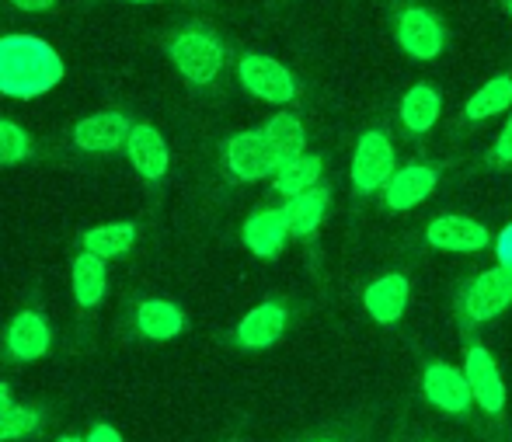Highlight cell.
Masks as SVG:
<instances>
[{
	"label": "cell",
	"mask_w": 512,
	"mask_h": 442,
	"mask_svg": "<svg viewBox=\"0 0 512 442\" xmlns=\"http://www.w3.org/2000/svg\"><path fill=\"white\" fill-rule=\"evenodd\" d=\"M63 81V60L49 42L35 35L0 39V94L7 98H39Z\"/></svg>",
	"instance_id": "obj_1"
},
{
	"label": "cell",
	"mask_w": 512,
	"mask_h": 442,
	"mask_svg": "<svg viewBox=\"0 0 512 442\" xmlns=\"http://www.w3.org/2000/svg\"><path fill=\"white\" fill-rule=\"evenodd\" d=\"M464 373L471 380L474 408L481 418V432L488 442H512L509 425V390L492 349L478 338H464Z\"/></svg>",
	"instance_id": "obj_2"
},
{
	"label": "cell",
	"mask_w": 512,
	"mask_h": 442,
	"mask_svg": "<svg viewBox=\"0 0 512 442\" xmlns=\"http://www.w3.org/2000/svg\"><path fill=\"white\" fill-rule=\"evenodd\" d=\"M509 307H512V272L502 265L481 268V272L460 279L450 300V314L460 338L478 335L481 328L499 321Z\"/></svg>",
	"instance_id": "obj_3"
},
{
	"label": "cell",
	"mask_w": 512,
	"mask_h": 442,
	"mask_svg": "<svg viewBox=\"0 0 512 442\" xmlns=\"http://www.w3.org/2000/svg\"><path fill=\"white\" fill-rule=\"evenodd\" d=\"M398 143L387 122H373L356 136V147L349 157V199L352 213H359L363 206H370L373 199H380V192L387 188V181L398 171Z\"/></svg>",
	"instance_id": "obj_4"
},
{
	"label": "cell",
	"mask_w": 512,
	"mask_h": 442,
	"mask_svg": "<svg viewBox=\"0 0 512 442\" xmlns=\"http://www.w3.org/2000/svg\"><path fill=\"white\" fill-rule=\"evenodd\" d=\"M418 394H422V401L429 404L436 415L450 418V422H460V425H478L481 429L464 362L457 366V362L443 359V355H425L422 366H418Z\"/></svg>",
	"instance_id": "obj_5"
},
{
	"label": "cell",
	"mask_w": 512,
	"mask_h": 442,
	"mask_svg": "<svg viewBox=\"0 0 512 442\" xmlns=\"http://www.w3.org/2000/svg\"><path fill=\"white\" fill-rule=\"evenodd\" d=\"M446 164L432 161V157H415V161L401 164L394 171V178L387 181V188L380 192V206L391 216H405L411 209H418L425 199L436 195V188L443 185Z\"/></svg>",
	"instance_id": "obj_6"
},
{
	"label": "cell",
	"mask_w": 512,
	"mask_h": 442,
	"mask_svg": "<svg viewBox=\"0 0 512 442\" xmlns=\"http://www.w3.org/2000/svg\"><path fill=\"white\" fill-rule=\"evenodd\" d=\"M422 244L439 255H485L492 248V230L485 220L467 213H439L422 227Z\"/></svg>",
	"instance_id": "obj_7"
},
{
	"label": "cell",
	"mask_w": 512,
	"mask_h": 442,
	"mask_svg": "<svg viewBox=\"0 0 512 442\" xmlns=\"http://www.w3.org/2000/svg\"><path fill=\"white\" fill-rule=\"evenodd\" d=\"M394 39L398 49L415 63H436L446 53V28L429 7H398L394 14Z\"/></svg>",
	"instance_id": "obj_8"
},
{
	"label": "cell",
	"mask_w": 512,
	"mask_h": 442,
	"mask_svg": "<svg viewBox=\"0 0 512 442\" xmlns=\"http://www.w3.org/2000/svg\"><path fill=\"white\" fill-rule=\"evenodd\" d=\"M223 164H227L230 178L234 181H265L279 171L283 157L272 147V140L265 136V129H244L234 133L223 147Z\"/></svg>",
	"instance_id": "obj_9"
},
{
	"label": "cell",
	"mask_w": 512,
	"mask_h": 442,
	"mask_svg": "<svg viewBox=\"0 0 512 442\" xmlns=\"http://www.w3.org/2000/svg\"><path fill=\"white\" fill-rule=\"evenodd\" d=\"M237 81L244 84V91L255 94L258 101H269V105H293L300 98V84L293 70L265 53H244L237 63Z\"/></svg>",
	"instance_id": "obj_10"
},
{
	"label": "cell",
	"mask_w": 512,
	"mask_h": 442,
	"mask_svg": "<svg viewBox=\"0 0 512 442\" xmlns=\"http://www.w3.org/2000/svg\"><path fill=\"white\" fill-rule=\"evenodd\" d=\"M411 307V279L401 268H391V272H380L370 286L363 289V310L377 328L394 331L401 328Z\"/></svg>",
	"instance_id": "obj_11"
},
{
	"label": "cell",
	"mask_w": 512,
	"mask_h": 442,
	"mask_svg": "<svg viewBox=\"0 0 512 442\" xmlns=\"http://www.w3.org/2000/svg\"><path fill=\"white\" fill-rule=\"evenodd\" d=\"M171 63L189 84H213L223 70V46L206 32H182L168 46Z\"/></svg>",
	"instance_id": "obj_12"
},
{
	"label": "cell",
	"mask_w": 512,
	"mask_h": 442,
	"mask_svg": "<svg viewBox=\"0 0 512 442\" xmlns=\"http://www.w3.org/2000/svg\"><path fill=\"white\" fill-rule=\"evenodd\" d=\"M394 119H398V129L408 143H422L443 119V91L432 81H415L398 98Z\"/></svg>",
	"instance_id": "obj_13"
},
{
	"label": "cell",
	"mask_w": 512,
	"mask_h": 442,
	"mask_svg": "<svg viewBox=\"0 0 512 442\" xmlns=\"http://www.w3.org/2000/svg\"><path fill=\"white\" fill-rule=\"evenodd\" d=\"M286 328H290V310H286V303L265 300V303L251 307L248 314L241 317L234 338H237V345H241V349L262 352V349H272V345L286 335Z\"/></svg>",
	"instance_id": "obj_14"
},
{
	"label": "cell",
	"mask_w": 512,
	"mask_h": 442,
	"mask_svg": "<svg viewBox=\"0 0 512 442\" xmlns=\"http://www.w3.org/2000/svg\"><path fill=\"white\" fill-rule=\"evenodd\" d=\"M244 248L251 251L255 258H272L283 255L286 241H290V223H286V213L283 206H265V209H255V213L244 220Z\"/></svg>",
	"instance_id": "obj_15"
},
{
	"label": "cell",
	"mask_w": 512,
	"mask_h": 442,
	"mask_svg": "<svg viewBox=\"0 0 512 442\" xmlns=\"http://www.w3.org/2000/svg\"><path fill=\"white\" fill-rule=\"evenodd\" d=\"M331 209V185H314L310 192H300L293 199L283 202L286 223H290V237H297L300 244H314L321 234L324 220H328Z\"/></svg>",
	"instance_id": "obj_16"
},
{
	"label": "cell",
	"mask_w": 512,
	"mask_h": 442,
	"mask_svg": "<svg viewBox=\"0 0 512 442\" xmlns=\"http://www.w3.org/2000/svg\"><path fill=\"white\" fill-rule=\"evenodd\" d=\"M506 112H512V74H495L464 101L457 129H478L481 122H492Z\"/></svg>",
	"instance_id": "obj_17"
},
{
	"label": "cell",
	"mask_w": 512,
	"mask_h": 442,
	"mask_svg": "<svg viewBox=\"0 0 512 442\" xmlns=\"http://www.w3.org/2000/svg\"><path fill=\"white\" fill-rule=\"evenodd\" d=\"M129 119L122 112H98L88 115L74 126V143L88 154H105V150H119L129 140Z\"/></svg>",
	"instance_id": "obj_18"
},
{
	"label": "cell",
	"mask_w": 512,
	"mask_h": 442,
	"mask_svg": "<svg viewBox=\"0 0 512 442\" xmlns=\"http://www.w3.org/2000/svg\"><path fill=\"white\" fill-rule=\"evenodd\" d=\"M126 154L147 181H161L168 175V143H164L161 129H154L150 122H140V126L129 129Z\"/></svg>",
	"instance_id": "obj_19"
},
{
	"label": "cell",
	"mask_w": 512,
	"mask_h": 442,
	"mask_svg": "<svg viewBox=\"0 0 512 442\" xmlns=\"http://www.w3.org/2000/svg\"><path fill=\"white\" fill-rule=\"evenodd\" d=\"M49 342H53L49 324L42 321L35 310H21V314L11 321V328H7V352L21 362L42 359V355L49 352Z\"/></svg>",
	"instance_id": "obj_20"
},
{
	"label": "cell",
	"mask_w": 512,
	"mask_h": 442,
	"mask_svg": "<svg viewBox=\"0 0 512 442\" xmlns=\"http://www.w3.org/2000/svg\"><path fill=\"white\" fill-rule=\"evenodd\" d=\"M324 178V157L321 154H300L279 164V171L272 175V192L293 199L300 192H310L314 185H321Z\"/></svg>",
	"instance_id": "obj_21"
},
{
	"label": "cell",
	"mask_w": 512,
	"mask_h": 442,
	"mask_svg": "<svg viewBox=\"0 0 512 442\" xmlns=\"http://www.w3.org/2000/svg\"><path fill=\"white\" fill-rule=\"evenodd\" d=\"M136 328H140V335L154 338V342H171V338L182 335L185 314L168 300H147L136 310Z\"/></svg>",
	"instance_id": "obj_22"
},
{
	"label": "cell",
	"mask_w": 512,
	"mask_h": 442,
	"mask_svg": "<svg viewBox=\"0 0 512 442\" xmlns=\"http://www.w3.org/2000/svg\"><path fill=\"white\" fill-rule=\"evenodd\" d=\"M74 279H70V286H74V296L81 307H98V303L105 300L108 293V272H105V258L91 255V251H84L81 258L74 262Z\"/></svg>",
	"instance_id": "obj_23"
},
{
	"label": "cell",
	"mask_w": 512,
	"mask_h": 442,
	"mask_svg": "<svg viewBox=\"0 0 512 442\" xmlns=\"http://www.w3.org/2000/svg\"><path fill=\"white\" fill-rule=\"evenodd\" d=\"M262 129H265V136L272 140V147L279 150V157H283V161L307 154V126L300 122V115L276 112Z\"/></svg>",
	"instance_id": "obj_24"
},
{
	"label": "cell",
	"mask_w": 512,
	"mask_h": 442,
	"mask_svg": "<svg viewBox=\"0 0 512 442\" xmlns=\"http://www.w3.org/2000/svg\"><path fill=\"white\" fill-rule=\"evenodd\" d=\"M136 241V227L133 223H105V227H95L84 234V251L98 258H122L126 251H133Z\"/></svg>",
	"instance_id": "obj_25"
},
{
	"label": "cell",
	"mask_w": 512,
	"mask_h": 442,
	"mask_svg": "<svg viewBox=\"0 0 512 442\" xmlns=\"http://www.w3.org/2000/svg\"><path fill=\"white\" fill-rule=\"evenodd\" d=\"M478 168L488 171V175H506V171H512V112H509V119L502 122L499 136H495L485 154H481Z\"/></svg>",
	"instance_id": "obj_26"
},
{
	"label": "cell",
	"mask_w": 512,
	"mask_h": 442,
	"mask_svg": "<svg viewBox=\"0 0 512 442\" xmlns=\"http://www.w3.org/2000/svg\"><path fill=\"white\" fill-rule=\"evenodd\" d=\"M39 425H42L39 411H35V408H14V404H11L7 411H0V442L32 436Z\"/></svg>",
	"instance_id": "obj_27"
},
{
	"label": "cell",
	"mask_w": 512,
	"mask_h": 442,
	"mask_svg": "<svg viewBox=\"0 0 512 442\" xmlns=\"http://www.w3.org/2000/svg\"><path fill=\"white\" fill-rule=\"evenodd\" d=\"M32 154V140L21 126L0 119V164H21Z\"/></svg>",
	"instance_id": "obj_28"
},
{
	"label": "cell",
	"mask_w": 512,
	"mask_h": 442,
	"mask_svg": "<svg viewBox=\"0 0 512 442\" xmlns=\"http://www.w3.org/2000/svg\"><path fill=\"white\" fill-rule=\"evenodd\" d=\"M495 265L512 272V223H506V227L499 230V237H495Z\"/></svg>",
	"instance_id": "obj_29"
},
{
	"label": "cell",
	"mask_w": 512,
	"mask_h": 442,
	"mask_svg": "<svg viewBox=\"0 0 512 442\" xmlns=\"http://www.w3.org/2000/svg\"><path fill=\"white\" fill-rule=\"evenodd\" d=\"M84 442H122V436L112 429V425H95V429H91V436Z\"/></svg>",
	"instance_id": "obj_30"
},
{
	"label": "cell",
	"mask_w": 512,
	"mask_h": 442,
	"mask_svg": "<svg viewBox=\"0 0 512 442\" xmlns=\"http://www.w3.org/2000/svg\"><path fill=\"white\" fill-rule=\"evenodd\" d=\"M18 11H49V7L56 4V0H11Z\"/></svg>",
	"instance_id": "obj_31"
},
{
	"label": "cell",
	"mask_w": 512,
	"mask_h": 442,
	"mask_svg": "<svg viewBox=\"0 0 512 442\" xmlns=\"http://www.w3.org/2000/svg\"><path fill=\"white\" fill-rule=\"evenodd\" d=\"M11 408V390H7V383H0V411Z\"/></svg>",
	"instance_id": "obj_32"
},
{
	"label": "cell",
	"mask_w": 512,
	"mask_h": 442,
	"mask_svg": "<svg viewBox=\"0 0 512 442\" xmlns=\"http://www.w3.org/2000/svg\"><path fill=\"white\" fill-rule=\"evenodd\" d=\"M304 442H349L342 436H331V432H324V436H314V439H304Z\"/></svg>",
	"instance_id": "obj_33"
},
{
	"label": "cell",
	"mask_w": 512,
	"mask_h": 442,
	"mask_svg": "<svg viewBox=\"0 0 512 442\" xmlns=\"http://www.w3.org/2000/svg\"><path fill=\"white\" fill-rule=\"evenodd\" d=\"M502 7H506V14H509V21H512V0H502Z\"/></svg>",
	"instance_id": "obj_34"
},
{
	"label": "cell",
	"mask_w": 512,
	"mask_h": 442,
	"mask_svg": "<svg viewBox=\"0 0 512 442\" xmlns=\"http://www.w3.org/2000/svg\"><path fill=\"white\" fill-rule=\"evenodd\" d=\"M56 442H81V439H77V436H60Z\"/></svg>",
	"instance_id": "obj_35"
},
{
	"label": "cell",
	"mask_w": 512,
	"mask_h": 442,
	"mask_svg": "<svg viewBox=\"0 0 512 442\" xmlns=\"http://www.w3.org/2000/svg\"><path fill=\"white\" fill-rule=\"evenodd\" d=\"M129 4H154V0H129Z\"/></svg>",
	"instance_id": "obj_36"
},
{
	"label": "cell",
	"mask_w": 512,
	"mask_h": 442,
	"mask_svg": "<svg viewBox=\"0 0 512 442\" xmlns=\"http://www.w3.org/2000/svg\"><path fill=\"white\" fill-rule=\"evenodd\" d=\"M418 442H436V439H418Z\"/></svg>",
	"instance_id": "obj_37"
}]
</instances>
